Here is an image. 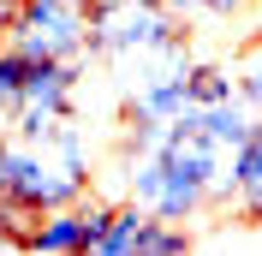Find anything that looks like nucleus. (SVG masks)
<instances>
[{"label": "nucleus", "mask_w": 262, "mask_h": 256, "mask_svg": "<svg viewBox=\"0 0 262 256\" xmlns=\"http://www.w3.org/2000/svg\"><path fill=\"white\" fill-rule=\"evenodd\" d=\"M232 78H238V96H245L250 108L262 113V42L245 54V60H238V72H232Z\"/></svg>", "instance_id": "12"}, {"label": "nucleus", "mask_w": 262, "mask_h": 256, "mask_svg": "<svg viewBox=\"0 0 262 256\" xmlns=\"http://www.w3.org/2000/svg\"><path fill=\"white\" fill-rule=\"evenodd\" d=\"M173 6H179V0H173Z\"/></svg>", "instance_id": "16"}, {"label": "nucleus", "mask_w": 262, "mask_h": 256, "mask_svg": "<svg viewBox=\"0 0 262 256\" xmlns=\"http://www.w3.org/2000/svg\"><path fill=\"white\" fill-rule=\"evenodd\" d=\"M90 54L101 60H173L185 54V18L173 0H101L90 24Z\"/></svg>", "instance_id": "3"}, {"label": "nucleus", "mask_w": 262, "mask_h": 256, "mask_svg": "<svg viewBox=\"0 0 262 256\" xmlns=\"http://www.w3.org/2000/svg\"><path fill=\"white\" fill-rule=\"evenodd\" d=\"M78 78H83V60H36L24 101L12 113V137H48L60 119H72L78 113Z\"/></svg>", "instance_id": "6"}, {"label": "nucleus", "mask_w": 262, "mask_h": 256, "mask_svg": "<svg viewBox=\"0 0 262 256\" xmlns=\"http://www.w3.org/2000/svg\"><path fill=\"white\" fill-rule=\"evenodd\" d=\"M101 0H24L6 42L30 60H90V24Z\"/></svg>", "instance_id": "4"}, {"label": "nucleus", "mask_w": 262, "mask_h": 256, "mask_svg": "<svg viewBox=\"0 0 262 256\" xmlns=\"http://www.w3.org/2000/svg\"><path fill=\"white\" fill-rule=\"evenodd\" d=\"M227 161L232 149L196 131V108L161 125L143 143H125V191L161 221H196L209 203H227Z\"/></svg>", "instance_id": "1"}, {"label": "nucleus", "mask_w": 262, "mask_h": 256, "mask_svg": "<svg viewBox=\"0 0 262 256\" xmlns=\"http://www.w3.org/2000/svg\"><path fill=\"white\" fill-rule=\"evenodd\" d=\"M90 197V143L72 119L48 131V137H12V161H6V203L18 215H54Z\"/></svg>", "instance_id": "2"}, {"label": "nucleus", "mask_w": 262, "mask_h": 256, "mask_svg": "<svg viewBox=\"0 0 262 256\" xmlns=\"http://www.w3.org/2000/svg\"><path fill=\"white\" fill-rule=\"evenodd\" d=\"M250 125H256V108H250L245 96H227V101H209V108H196V131H209L214 143L238 149L250 137Z\"/></svg>", "instance_id": "8"}, {"label": "nucleus", "mask_w": 262, "mask_h": 256, "mask_svg": "<svg viewBox=\"0 0 262 256\" xmlns=\"http://www.w3.org/2000/svg\"><path fill=\"white\" fill-rule=\"evenodd\" d=\"M191 108H196V101H191V60H185V54L149 60V72L137 78V90H131V101H125V143L155 137L161 125L185 119Z\"/></svg>", "instance_id": "5"}, {"label": "nucleus", "mask_w": 262, "mask_h": 256, "mask_svg": "<svg viewBox=\"0 0 262 256\" xmlns=\"http://www.w3.org/2000/svg\"><path fill=\"white\" fill-rule=\"evenodd\" d=\"M30 54L12 48V42H0V125H12L18 101H24V83H30Z\"/></svg>", "instance_id": "10"}, {"label": "nucleus", "mask_w": 262, "mask_h": 256, "mask_svg": "<svg viewBox=\"0 0 262 256\" xmlns=\"http://www.w3.org/2000/svg\"><path fill=\"white\" fill-rule=\"evenodd\" d=\"M227 208L238 221H250V226L262 221V113H256V125H250V137L227 161Z\"/></svg>", "instance_id": "7"}, {"label": "nucleus", "mask_w": 262, "mask_h": 256, "mask_svg": "<svg viewBox=\"0 0 262 256\" xmlns=\"http://www.w3.org/2000/svg\"><path fill=\"white\" fill-rule=\"evenodd\" d=\"M227 96H238V78H232L227 66H191V101H196V108L227 101Z\"/></svg>", "instance_id": "11"}, {"label": "nucleus", "mask_w": 262, "mask_h": 256, "mask_svg": "<svg viewBox=\"0 0 262 256\" xmlns=\"http://www.w3.org/2000/svg\"><path fill=\"white\" fill-rule=\"evenodd\" d=\"M18 6H24V0H0V42H6V30H12V18H18Z\"/></svg>", "instance_id": "14"}, {"label": "nucleus", "mask_w": 262, "mask_h": 256, "mask_svg": "<svg viewBox=\"0 0 262 256\" xmlns=\"http://www.w3.org/2000/svg\"><path fill=\"white\" fill-rule=\"evenodd\" d=\"M149 215L143 203H114V221H107V232H101L96 256H137L143 250V232H149Z\"/></svg>", "instance_id": "9"}, {"label": "nucleus", "mask_w": 262, "mask_h": 256, "mask_svg": "<svg viewBox=\"0 0 262 256\" xmlns=\"http://www.w3.org/2000/svg\"><path fill=\"white\" fill-rule=\"evenodd\" d=\"M238 6H250V0H179V12H214V18H232Z\"/></svg>", "instance_id": "13"}, {"label": "nucleus", "mask_w": 262, "mask_h": 256, "mask_svg": "<svg viewBox=\"0 0 262 256\" xmlns=\"http://www.w3.org/2000/svg\"><path fill=\"white\" fill-rule=\"evenodd\" d=\"M6 161H12V137H0V203H6Z\"/></svg>", "instance_id": "15"}]
</instances>
